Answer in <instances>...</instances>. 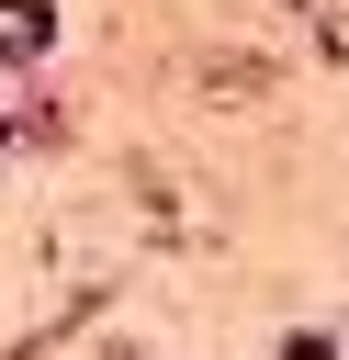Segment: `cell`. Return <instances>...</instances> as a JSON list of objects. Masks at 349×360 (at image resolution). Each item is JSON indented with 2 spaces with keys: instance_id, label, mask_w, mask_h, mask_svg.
Returning <instances> with one entry per match:
<instances>
[{
  "instance_id": "1",
  "label": "cell",
  "mask_w": 349,
  "mask_h": 360,
  "mask_svg": "<svg viewBox=\"0 0 349 360\" xmlns=\"http://www.w3.org/2000/svg\"><path fill=\"white\" fill-rule=\"evenodd\" d=\"M281 79L259 68V56H203V101H270Z\"/></svg>"
},
{
  "instance_id": "2",
  "label": "cell",
  "mask_w": 349,
  "mask_h": 360,
  "mask_svg": "<svg viewBox=\"0 0 349 360\" xmlns=\"http://www.w3.org/2000/svg\"><path fill=\"white\" fill-rule=\"evenodd\" d=\"M45 0H0V56H45Z\"/></svg>"
},
{
  "instance_id": "3",
  "label": "cell",
  "mask_w": 349,
  "mask_h": 360,
  "mask_svg": "<svg viewBox=\"0 0 349 360\" xmlns=\"http://www.w3.org/2000/svg\"><path fill=\"white\" fill-rule=\"evenodd\" d=\"M326 56H349V11H326Z\"/></svg>"
},
{
  "instance_id": "4",
  "label": "cell",
  "mask_w": 349,
  "mask_h": 360,
  "mask_svg": "<svg viewBox=\"0 0 349 360\" xmlns=\"http://www.w3.org/2000/svg\"><path fill=\"white\" fill-rule=\"evenodd\" d=\"M281 360H338V349H326V338H293V349H281Z\"/></svg>"
}]
</instances>
